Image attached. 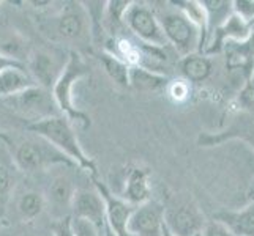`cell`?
Masks as SVG:
<instances>
[{
  "mask_svg": "<svg viewBox=\"0 0 254 236\" xmlns=\"http://www.w3.org/2000/svg\"><path fill=\"white\" fill-rule=\"evenodd\" d=\"M13 195H17L14 202V209L17 217L22 222H33L46 209L45 195L38 189H24L19 194L14 192Z\"/></svg>",
  "mask_w": 254,
  "mask_h": 236,
  "instance_id": "obj_15",
  "label": "cell"
},
{
  "mask_svg": "<svg viewBox=\"0 0 254 236\" xmlns=\"http://www.w3.org/2000/svg\"><path fill=\"white\" fill-rule=\"evenodd\" d=\"M124 24L125 29L129 30L144 45L156 47L168 46L155 10L148 5L142 2H131L124 14Z\"/></svg>",
  "mask_w": 254,
  "mask_h": 236,
  "instance_id": "obj_8",
  "label": "cell"
},
{
  "mask_svg": "<svg viewBox=\"0 0 254 236\" xmlns=\"http://www.w3.org/2000/svg\"><path fill=\"white\" fill-rule=\"evenodd\" d=\"M59 167H54L48 172L45 189L41 190L43 195H45L46 209L54 217V222L71 216L73 198L77 190V185L74 183L73 175L68 172L77 167L64 165L62 170H57Z\"/></svg>",
  "mask_w": 254,
  "mask_h": 236,
  "instance_id": "obj_6",
  "label": "cell"
},
{
  "mask_svg": "<svg viewBox=\"0 0 254 236\" xmlns=\"http://www.w3.org/2000/svg\"><path fill=\"white\" fill-rule=\"evenodd\" d=\"M106 236H116V235H114V233L109 230V227H106Z\"/></svg>",
  "mask_w": 254,
  "mask_h": 236,
  "instance_id": "obj_34",
  "label": "cell"
},
{
  "mask_svg": "<svg viewBox=\"0 0 254 236\" xmlns=\"http://www.w3.org/2000/svg\"><path fill=\"white\" fill-rule=\"evenodd\" d=\"M164 227V208L153 200L134 206L128 221L129 236H161Z\"/></svg>",
  "mask_w": 254,
  "mask_h": 236,
  "instance_id": "obj_11",
  "label": "cell"
},
{
  "mask_svg": "<svg viewBox=\"0 0 254 236\" xmlns=\"http://www.w3.org/2000/svg\"><path fill=\"white\" fill-rule=\"evenodd\" d=\"M37 85L27 71V66H13L0 73V99L10 98L13 94Z\"/></svg>",
  "mask_w": 254,
  "mask_h": 236,
  "instance_id": "obj_18",
  "label": "cell"
},
{
  "mask_svg": "<svg viewBox=\"0 0 254 236\" xmlns=\"http://www.w3.org/2000/svg\"><path fill=\"white\" fill-rule=\"evenodd\" d=\"M89 73H90V68L84 60V57L79 52L71 50L68 54L64 71L60 73L54 87L51 89L52 99H54L60 115H64L69 123L79 121L84 128L90 126V117L87 115V113L77 110V107L74 106L73 90H74L76 82H79L82 77L89 76Z\"/></svg>",
  "mask_w": 254,
  "mask_h": 236,
  "instance_id": "obj_3",
  "label": "cell"
},
{
  "mask_svg": "<svg viewBox=\"0 0 254 236\" xmlns=\"http://www.w3.org/2000/svg\"><path fill=\"white\" fill-rule=\"evenodd\" d=\"M200 5H202L207 17V38H208L210 35L220 29L231 17V14L234 13V3L231 0H200Z\"/></svg>",
  "mask_w": 254,
  "mask_h": 236,
  "instance_id": "obj_20",
  "label": "cell"
},
{
  "mask_svg": "<svg viewBox=\"0 0 254 236\" xmlns=\"http://www.w3.org/2000/svg\"><path fill=\"white\" fill-rule=\"evenodd\" d=\"M66 58L68 57L62 58V55L56 54V52L41 49L33 52L25 66H27V71L32 76L33 82L41 87V89H46L51 92L60 73L64 71Z\"/></svg>",
  "mask_w": 254,
  "mask_h": 236,
  "instance_id": "obj_10",
  "label": "cell"
},
{
  "mask_svg": "<svg viewBox=\"0 0 254 236\" xmlns=\"http://www.w3.org/2000/svg\"><path fill=\"white\" fill-rule=\"evenodd\" d=\"M179 69L187 82H202L212 73V60L204 54H191L180 60Z\"/></svg>",
  "mask_w": 254,
  "mask_h": 236,
  "instance_id": "obj_19",
  "label": "cell"
},
{
  "mask_svg": "<svg viewBox=\"0 0 254 236\" xmlns=\"http://www.w3.org/2000/svg\"><path fill=\"white\" fill-rule=\"evenodd\" d=\"M17 236H35V235H32V233H21V235H17Z\"/></svg>",
  "mask_w": 254,
  "mask_h": 236,
  "instance_id": "obj_35",
  "label": "cell"
},
{
  "mask_svg": "<svg viewBox=\"0 0 254 236\" xmlns=\"http://www.w3.org/2000/svg\"><path fill=\"white\" fill-rule=\"evenodd\" d=\"M52 236H73L71 227H69V217L52 224Z\"/></svg>",
  "mask_w": 254,
  "mask_h": 236,
  "instance_id": "obj_30",
  "label": "cell"
},
{
  "mask_svg": "<svg viewBox=\"0 0 254 236\" xmlns=\"http://www.w3.org/2000/svg\"><path fill=\"white\" fill-rule=\"evenodd\" d=\"M237 101H239L240 109L248 110V112H254V62H253V68H251L248 81L242 89Z\"/></svg>",
  "mask_w": 254,
  "mask_h": 236,
  "instance_id": "obj_26",
  "label": "cell"
},
{
  "mask_svg": "<svg viewBox=\"0 0 254 236\" xmlns=\"http://www.w3.org/2000/svg\"><path fill=\"white\" fill-rule=\"evenodd\" d=\"M168 93L169 96L177 102H182L185 101L188 96H190V85L187 81H183V79H177V81H171L169 85H168Z\"/></svg>",
  "mask_w": 254,
  "mask_h": 236,
  "instance_id": "obj_27",
  "label": "cell"
},
{
  "mask_svg": "<svg viewBox=\"0 0 254 236\" xmlns=\"http://www.w3.org/2000/svg\"><path fill=\"white\" fill-rule=\"evenodd\" d=\"M25 63L21 62V60H16L13 57H10L8 54H3V52H0V73H3L5 69L8 68H13V66H24Z\"/></svg>",
  "mask_w": 254,
  "mask_h": 236,
  "instance_id": "obj_31",
  "label": "cell"
},
{
  "mask_svg": "<svg viewBox=\"0 0 254 236\" xmlns=\"http://www.w3.org/2000/svg\"><path fill=\"white\" fill-rule=\"evenodd\" d=\"M71 217H81L101 229H106V206L101 194L93 185L92 188H77L73 198Z\"/></svg>",
  "mask_w": 254,
  "mask_h": 236,
  "instance_id": "obj_13",
  "label": "cell"
},
{
  "mask_svg": "<svg viewBox=\"0 0 254 236\" xmlns=\"http://www.w3.org/2000/svg\"><path fill=\"white\" fill-rule=\"evenodd\" d=\"M0 104L19 121H24L25 126L52 115H60L51 92L38 85L25 89L10 98L0 99Z\"/></svg>",
  "mask_w": 254,
  "mask_h": 236,
  "instance_id": "obj_5",
  "label": "cell"
},
{
  "mask_svg": "<svg viewBox=\"0 0 254 236\" xmlns=\"http://www.w3.org/2000/svg\"><path fill=\"white\" fill-rule=\"evenodd\" d=\"M171 77L168 74H161L156 71L142 68V66H131L129 68V87H133L137 92L156 93L168 89Z\"/></svg>",
  "mask_w": 254,
  "mask_h": 236,
  "instance_id": "obj_16",
  "label": "cell"
},
{
  "mask_svg": "<svg viewBox=\"0 0 254 236\" xmlns=\"http://www.w3.org/2000/svg\"><path fill=\"white\" fill-rule=\"evenodd\" d=\"M69 227H71L73 236H106V229H101L93 222L81 219V217L69 216Z\"/></svg>",
  "mask_w": 254,
  "mask_h": 236,
  "instance_id": "obj_24",
  "label": "cell"
},
{
  "mask_svg": "<svg viewBox=\"0 0 254 236\" xmlns=\"http://www.w3.org/2000/svg\"><path fill=\"white\" fill-rule=\"evenodd\" d=\"M24 131L45 139L57 151L68 157L77 169L90 173V178L96 177V167L92 157H89V154L84 151L71 123L64 115H52L35 121V123L25 126Z\"/></svg>",
  "mask_w": 254,
  "mask_h": 236,
  "instance_id": "obj_1",
  "label": "cell"
},
{
  "mask_svg": "<svg viewBox=\"0 0 254 236\" xmlns=\"http://www.w3.org/2000/svg\"><path fill=\"white\" fill-rule=\"evenodd\" d=\"M92 185L100 192L104 200V206H106V225L109 227V230L116 236H129L127 227L134 206L127 203L122 197L112 194L101 181L96 180V177L92 178Z\"/></svg>",
  "mask_w": 254,
  "mask_h": 236,
  "instance_id": "obj_12",
  "label": "cell"
},
{
  "mask_svg": "<svg viewBox=\"0 0 254 236\" xmlns=\"http://www.w3.org/2000/svg\"><path fill=\"white\" fill-rule=\"evenodd\" d=\"M125 200L127 203L139 206L148 200H152V188L148 183V173L142 169H131L127 175L125 188L122 195H119Z\"/></svg>",
  "mask_w": 254,
  "mask_h": 236,
  "instance_id": "obj_14",
  "label": "cell"
},
{
  "mask_svg": "<svg viewBox=\"0 0 254 236\" xmlns=\"http://www.w3.org/2000/svg\"><path fill=\"white\" fill-rule=\"evenodd\" d=\"M234 13L239 14L247 22L254 21V0H235Z\"/></svg>",
  "mask_w": 254,
  "mask_h": 236,
  "instance_id": "obj_28",
  "label": "cell"
},
{
  "mask_svg": "<svg viewBox=\"0 0 254 236\" xmlns=\"http://www.w3.org/2000/svg\"><path fill=\"white\" fill-rule=\"evenodd\" d=\"M229 133H240V134H223L220 137H216V139H212V137H208V136H200L199 137V145L200 146H212L215 143H220V142H224L226 139H232V137H240L242 141L247 142L253 150H254V131L247 128V129H232L229 131Z\"/></svg>",
  "mask_w": 254,
  "mask_h": 236,
  "instance_id": "obj_25",
  "label": "cell"
},
{
  "mask_svg": "<svg viewBox=\"0 0 254 236\" xmlns=\"http://www.w3.org/2000/svg\"><path fill=\"white\" fill-rule=\"evenodd\" d=\"M6 113H10V112H8V110L2 106V104H0V123H2V120L5 118Z\"/></svg>",
  "mask_w": 254,
  "mask_h": 236,
  "instance_id": "obj_32",
  "label": "cell"
},
{
  "mask_svg": "<svg viewBox=\"0 0 254 236\" xmlns=\"http://www.w3.org/2000/svg\"><path fill=\"white\" fill-rule=\"evenodd\" d=\"M216 221L226 225L234 236H254V202L237 211L218 214Z\"/></svg>",
  "mask_w": 254,
  "mask_h": 236,
  "instance_id": "obj_17",
  "label": "cell"
},
{
  "mask_svg": "<svg viewBox=\"0 0 254 236\" xmlns=\"http://www.w3.org/2000/svg\"><path fill=\"white\" fill-rule=\"evenodd\" d=\"M17 189V169L13 161L0 159V208H5Z\"/></svg>",
  "mask_w": 254,
  "mask_h": 236,
  "instance_id": "obj_23",
  "label": "cell"
},
{
  "mask_svg": "<svg viewBox=\"0 0 254 236\" xmlns=\"http://www.w3.org/2000/svg\"><path fill=\"white\" fill-rule=\"evenodd\" d=\"M205 224L204 214L192 203L164 208V225L175 236H200Z\"/></svg>",
  "mask_w": 254,
  "mask_h": 236,
  "instance_id": "obj_9",
  "label": "cell"
},
{
  "mask_svg": "<svg viewBox=\"0 0 254 236\" xmlns=\"http://www.w3.org/2000/svg\"><path fill=\"white\" fill-rule=\"evenodd\" d=\"M161 236H175L172 232H169V229H168V227H163V232H161Z\"/></svg>",
  "mask_w": 254,
  "mask_h": 236,
  "instance_id": "obj_33",
  "label": "cell"
},
{
  "mask_svg": "<svg viewBox=\"0 0 254 236\" xmlns=\"http://www.w3.org/2000/svg\"><path fill=\"white\" fill-rule=\"evenodd\" d=\"M129 3L131 0H111V2H106V6L103 10V21L114 38H117L119 33L125 29L124 14Z\"/></svg>",
  "mask_w": 254,
  "mask_h": 236,
  "instance_id": "obj_22",
  "label": "cell"
},
{
  "mask_svg": "<svg viewBox=\"0 0 254 236\" xmlns=\"http://www.w3.org/2000/svg\"><path fill=\"white\" fill-rule=\"evenodd\" d=\"M29 134L30 136H25L19 141H10V139L0 136V142L10 150L11 161L17 172H22L25 175H35L41 172H49L51 169L59 167V165L76 167L68 157L57 151L45 139L32 133Z\"/></svg>",
  "mask_w": 254,
  "mask_h": 236,
  "instance_id": "obj_2",
  "label": "cell"
},
{
  "mask_svg": "<svg viewBox=\"0 0 254 236\" xmlns=\"http://www.w3.org/2000/svg\"><path fill=\"white\" fill-rule=\"evenodd\" d=\"M200 236H234V235L227 230V227L223 225L221 222L212 221L205 224L202 232H200Z\"/></svg>",
  "mask_w": 254,
  "mask_h": 236,
  "instance_id": "obj_29",
  "label": "cell"
},
{
  "mask_svg": "<svg viewBox=\"0 0 254 236\" xmlns=\"http://www.w3.org/2000/svg\"><path fill=\"white\" fill-rule=\"evenodd\" d=\"M100 60L114 84H117L119 87H124V89L129 87V68L131 66L128 63H125L124 60L119 58L116 54H112L109 50H103L100 54Z\"/></svg>",
  "mask_w": 254,
  "mask_h": 236,
  "instance_id": "obj_21",
  "label": "cell"
},
{
  "mask_svg": "<svg viewBox=\"0 0 254 236\" xmlns=\"http://www.w3.org/2000/svg\"><path fill=\"white\" fill-rule=\"evenodd\" d=\"M90 24L85 6L79 2H73L64 6L57 16L52 17L46 33L60 43H82L90 38Z\"/></svg>",
  "mask_w": 254,
  "mask_h": 236,
  "instance_id": "obj_7",
  "label": "cell"
},
{
  "mask_svg": "<svg viewBox=\"0 0 254 236\" xmlns=\"http://www.w3.org/2000/svg\"><path fill=\"white\" fill-rule=\"evenodd\" d=\"M171 5V2H169ZM168 45L174 46L180 55L187 57L202 50V35L188 17L175 6L155 11Z\"/></svg>",
  "mask_w": 254,
  "mask_h": 236,
  "instance_id": "obj_4",
  "label": "cell"
}]
</instances>
